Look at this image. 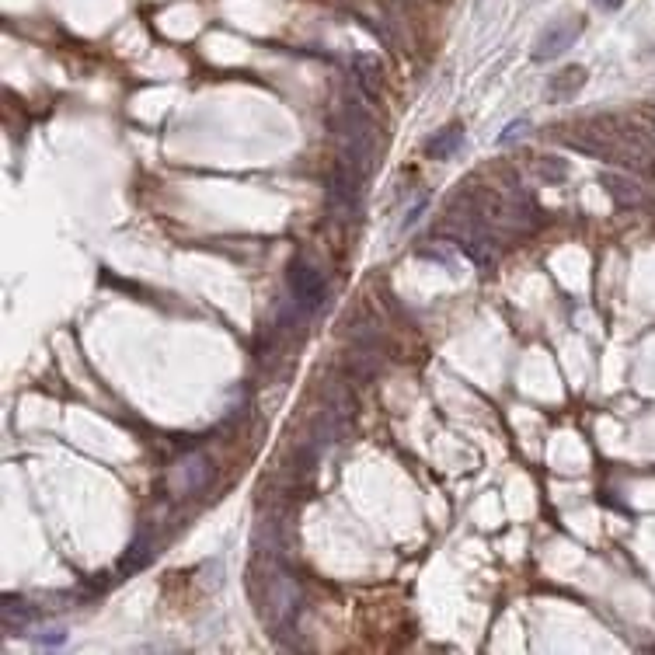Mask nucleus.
<instances>
[{
	"mask_svg": "<svg viewBox=\"0 0 655 655\" xmlns=\"http://www.w3.org/2000/svg\"><path fill=\"white\" fill-rule=\"evenodd\" d=\"M530 133V119H513L506 129L499 133V147H513L516 140H523V136Z\"/></svg>",
	"mask_w": 655,
	"mask_h": 655,
	"instance_id": "f8f14e48",
	"label": "nucleus"
},
{
	"mask_svg": "<svg viewBox=\"0 0 655 655\" xmlns=\"http://www.w3.org/2000/svg\"><path fill=\"white\" fill-rule=\"evenodd\" d=\"M286 283H290V297L297 300V304L304 307V311H314V307L325 304L328 286H325V276H321V272L314 269V265L293 262L290 272H286Z\"/></svg>",
	"mask_w": 655,
	"mask_h": 655,
	"instance_id": "f03ea898",
	"label": "nucleus"
},
{
	"mask_svg": "<svg viewBox=\"0 0 655 655\" xmlns=\"http://www.w3.org/2000/svg\"><path fill=\"white\" fill-rule=\"evenodd\" d=\"M603 182V189L610 192V196L617 199L621 206H638L642 203V189H638L631 178H624V175H614V171H607V175L600 178Z\"/></svg>",
	"mask_w": 655,
	"mask_h": 655,
	"instance_id": "9d476101",
	"label": "nucleus"
},
{
	"mask_svg": "<svg viewBox=\"0 0 655 655\" xmlns=\"http://www.w3.org/2000/svg\"><path fill=\"white\" fill-rule=\"evenodd\" d=\"M269 589H272V624L286 628V624H293V617H297L304 593H300L297 579H293V575H286V572H272Z\"/></svg>",
	"mask_w": 655,
	"mask_h": 655,
	"instance_id": "20e7f679",
	"label": "nucleus"
},
{
	"mask_svg": "<svg viewBox=\"0 0 655 655\" xmlns=\"http://www.w3.org/2000/svg\"><path fill=\"white\" fill-rule=\"evenodd\" d=\"M150 558H154V541H150V534H147V530H143V534L136 537L133 544H129V551L122 554L119 572H122V575L140 572V568H147V565H150Z\"/></svg>",
	"mask_w": 655,
	"mask_h": 655,
	"instance_id": "6e6552de",
	"label": "nucleus"
},
{
	"mask_svg": "<svg viewBox=\"0 0 655 655\" xmlns=\"http://www.w3.org/2000/svg\"><path fill=\"white\" fill-rule=\"evenodd\" d=\"M0 621H4L7 635H18V631H28L39 621V607L28 600H18V596H4V603H0Z\"/></svg>",
	"mask_w": 655,
	"mask_h": 655,
	"instance_id": "39448f33",
	"label": "nucleus"
},
{
	"mask_svg": "<svg viewBox=\"0 0 655 655\" xmlns=\"http://www.w3.org/2000/svg\"><path fill=\"white\" fill-rule=\"evenodd\" d=\"M589 81V70L586 67H565L547 81V98L551 102H572Z\"/></svg>",
	"mask_w": 655,
	"mask_h": 655,
	"instance_id": "423d86ee",
	"label": "nucleus"
},
{
	"mask_svg": "<svg viewBox=\"0 0 655 655\" xmlns=\"http://www.w3.org/2000/svg\"><path fill=\"white\" fill-rule=\"evenodd\" d=\"M426 206H429V196H426V192H422V196H419V203H415L412 210H408V217H405V223H401V230H412L415 223L422 220V213H426Z\"/></svg>",
	"mask_w": 655,
	"mask_h": 655,
	"instance_id": "4468645a",
	"label": "nucleus"
},
{
	"mask_svg": "<svg viewBox=\"0 0 655 655\" xmlns=\"http://www.w3.org/2000/svg\"><path fill=\"white\" fill-rule=\"evenodd\" d=\"M582 35V18L568 14V18H558L554 25H547L534 42V60L537 63H547L554 56H561L568 46H575V39Z\"/></svg>",
	"mask_w": 655,
	"mask_h": 655,
	"instance_id": "7ed1b4c3",
	"label": "nucleus"
},
{
	"mask_svg": "<svg viewBox=\"0 0 655 655\" xmlns=\"http://www.w3.org/2000/svg\"><path fill=\"white\" fill-rule=\"evenodd\" d=\"M206 478H210V464L203 457L182 464V492H199L206 485Z\"/></svg>",
	"mask_w": 655,
	"mask_h": 655,
	"instance_id": "9b49d317",
	"label": "nucleus"
},
{
	"mask_svg": "<svg viewBox=\"0 0 655 655\" xmlns=\"http://www.w3.org/2000/svg\"><path fill=\"white\" fill-rule=\"evenodd\" d=\"M460 147H464V126H460V122L439 129V133H433L426 140V154L433 157V161H446V157H453Z\"/></svg>",
	"mask_w": 655,
	"mask_h": 655,
	"instance_id": "0eeeda50",
	"label": "nucleus"
},
{
	"mask_svg": "<svg viewBox=\"0 0 655 655\" xmlns=\"http://www.w3.org/2000/svg\"><path fill=\"white\" fill-rule=\"evenodd\" d=\"M377 150H380V140H377L373 119L363 109L349 105L342 115V154H338V161L349 164V168L359 171L363 178H370L373 164H377Z\"/></svg>",
	"mask_w": 655,
	"mask_h": 655,
	"instance_id": "f257e3e1",
	"label": "nucleus"
},
{
	"mask_svg": "<svg viewBox=\"0 0 655 655\" xmlns=\"http://www.w3.org/2000/svg\"><path fill=\"white\" fill-rule=\"evenodd\" d=\"M600 7H607V11H614V7H621V0H600Z\"/></svg>",
	"mask_w": 655,
	"mask_h": 655,
	"instance_id": "dca6fc26",
	"label": "nucleus"
},
{
	"mask_svg": "<svg viewBox=\"0 0 655 655\" xmlns=\"http://www.w3.org/2000/svg\"><path fill=\"white\" fill-rule=\"evenodd\" d=\"M63 642H67V631L63 628H46V635H35V645H39V649H60Z\"/></svg>",
	"mask_w": 655,
	"mask_h": 655,
	"instance_id": "ddd939ff",
	"label": "nucleus"
},
{
	"mask_svg": "<svg viewBox=\"0 0 655 655\" xmlns=\"http://www.w3.org/2000/svg\"><path fill=\"white\" fill-rule=\"evenodd\" d=\"M356 77H359V88L370 102L380 98V60L377 56H356Z\"/></svg>",
	"mask_w": 655,
	"mask_h": 655,
	"instance_id": "1a4fd4ad",
	"label": "nucleus"
},
{
	"mask_svg": "<svg viewBox=\"0 0 655 655\" xmlns=\"http://www.w3.org/2000/svg\"><path fill=\"white\" fill-rule=\"evenodd\" d=\"M541 171H544L547 182H551V178H565V171H568V168H565V164H561V161H554V164L547 161V164H541Z\"/></svg>",
	"mask_w": 655,
	"mask_h": 655,
	"instance_id": "2eb2a0df",
	"label": "nucleus"
}]
</instances>
